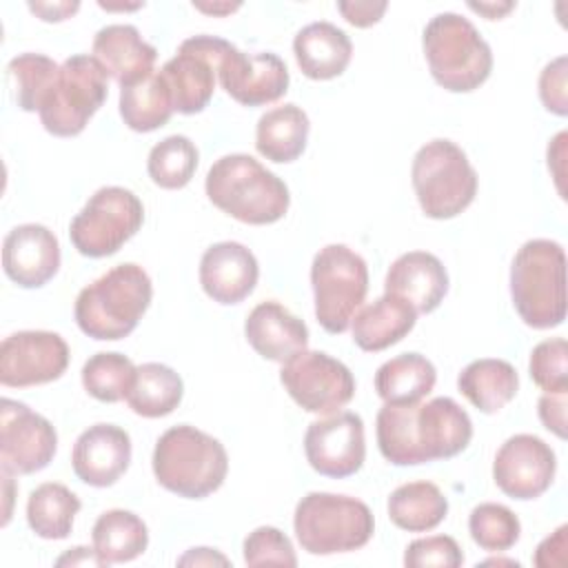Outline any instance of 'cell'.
<instances>
[{
	"label": "cell",
	"mask_w": 568,
	"mask_h": 568,
	"mask_svg": "<svg viewBox=\"0 0 568 568\" xmlns=\"http://www.w3.org/2000/svg\"><path fill=\"white\" fill-rule=\"evenodd\" d=\"M293 53L306 78L333 80L346 71L353 55V42L337 24L320 20L295 33Z\"/></svg>",
	"instance_id": "25"
},
{
	"label": "cell",
	"mask_w": 568,
	"mask_h": 568,
	"mask_svg": "<svg viewBox=\"0 0 568 568\" xmlns=\"http://www.w3.org/2000/svg\"><path fill=\"white\" fill-rule=\"evenodd\" d=\"M468 7L481 16H486L488 20H499L501 16H506L510 9H515V2H504V4H495V2H468Z\"/></svg>",
	"instance_id": "49"
},
{
	"label": "cell",
	"mask_w": 568,
	"mask_h": 568,
	"mask_svg": "<svg viewBox=\"0 0 568 568\" xmlns=\"http://www.w3.org/2000/svg\"><path fill=\"white\" fill-rule=\"evenodd\" d=\"M180 566H213V564H222L229 566V559L211 548H191L184 557L178 559Z\"/></svg>",
	"instance_id": "47"
},
{
	"label": "cell",
	"mask_w": 568,
	"mask_h": 568,
	"mask_svg": "<svg viewBox=\"0 0 568 568\" xmlns=\"http://www.w3.org/2000/svg\"><path fill=\"white\" fill-rule=\"evenodd\" d=\"M226 473L224 446L195 426H173L155 442L153 475L162 488L178 497L204 499L224 484Z\"/></svg>",
	"instance_id": "4"
},
{
	"label": "cell",
	"mask_w": 568,
	"mask_h": 568,
	"mask_svg": "<svg viewBox=\"0 0 568 568\" xmlns=\"http://www.w3.org/2000/svg\"><path fill=\"white\" fill-rule=\"evenodd\" d=\"M58 450L53 424L27 404L0 402V462L9 475H31L47 468Z\"/></svg>",
	"instance_id": "14"
},
{
	"label": "cell",
	"mask_w": 568,
	"mask_h": 568,
	"mask_svg": "<svg viewBox=\"0 0 568 568\" xmlns=\"http://www.w3.org/2000/svg\"><path fill=\"white\" fill-rule=\"evenodd\" d=\"M384 288L406 300L417 313H433L448 293V273L437 255L408 251L388 266Z\"/></svg>",
	"instance_id": "23"
},
{
	"label": "cell",
	"mask_w": 568,
	"mask_h": 568,
	"mask_svg": "<svg viewBox=\"0 0 568 568\" xmlns=\"http://www.w3.org/2000/svg\"><path fill=\"white\" fill-rule=\"evenodd\" d=\"M448 513V499L433 481H408L388 497L390 521L408 532H428L437 528Z\"/></svg>",
	"instance_id": "32"
},
{
	"label": "cell",
	"mask_w": 568,
	"mask_h": 568,
	"mask_svg": "<svg viewBox=\"0 0 568 568\" xmlns=\"http://www.w3.org/2000/svg\"><path fill=\"white\" fill-rule=\"evenodd\" d=\"M246 566H297L291 539L273 526H260L244 539Z\"/></svg>",
	"instance_id": "40"
},
{
	"label": "cell",
	"mask_w": 568,
	"mask_h": 568,
	"mask_svg": "<svg viewBox=\"0 0 568 568\" xmlns=\"http://www.w3.org/2000/svg\"><path fill=\"white\" fill-rule=\"evenodd\" d=\"M464 564L459 544L448 535H433L415 539L406 546L404 566L408 568H457Z\"/></svg>",
	"instance_id": "41"
},
{
	"label": "cell",
	"mask_w": 568,
	"mask_h": 568,
	"mask_svg": "<svg viewBox=\"0 0 568 568\" xmlns=\"http://www.w3.org/2000/svg\"><path fill=\"white\" fill-rule=\"evenodd\" d=\"M417 322V311L402 297L384 293L375 302L359 308L351 322L353 342L366 351H384L404 339Z\"/></svg>",
	"instance_id": "26"
},
{
	"label": "cell",
	"mask_w": 568,
	"mask_h": 568,
	"mask_svg": "<svg viewBox=\"0 0 568 568\" xmlns=\"http://www.w3.org/2000/svg\"><path fill=\"white\" fill-rule=\"evenodd\" d=\"M566 532H568V526H559V528L555 530V535L546 537V539H544V541L537 546V552H535V564H537V566H541V568H544V561H546V557H548L550 552H552V555H557L559 564L564 566Z\"/></svg>",
	"instance_id": "46"
},
{
	"label": "cell",
	"mask_w": 568,
	"mask_h": 568,
	"mask_svg": "<svg viewBox=\"0 0 568 568\" xmlns=\"http://www.w3.org/2000/svg\"><path fill=\"white\" fill-rule=\"evenodd\" d=\"M410 180L422 211L433 220H450L466 211L477 195V173L462 146L437 138L419 146Z\"/></svg>",
	"instance_id": "8"
},
{
	"label": "cell",
	"mask_w": 568,
	"mask_h": 568,
	"mask_svg": "<svg viewBox=\"0 0 568 568\" xmlns=\"http://www.w3.org/2000/svg\"><path fill=\"white\" fill-rule=\"evenodd\" d=\"M64 564H71V566H78V564H93V566H104V561L98 557L95 548H84V546L71 548V552H67L64 557H60V559H58V566H64Z\"/></svg>",
	"instance_id": "48"
},
{
	"label": "cell",
	"mask_w": 568,
	"mask_h": 568,
	"mask_svg": "<svg viewBox=\"0 0 568 568\" xmlns=\"http://www.w3.org/2000/svg\"><path fill=\"white\" fill-rule=\"evenodd\" d=\"M98 557L109 564H124L140 557L149 546L146 524L131 510L113 508L102 513L91 530Z\"/></svg>",
	"instance_id": "30"
},
{
	"label": "cell",
	"mask_w": 568,
	"mask_h": 568,
	"mask_svg": "<svg viewBox=\"0 0 568 568\" xmlns=\"http://www.w3.org/2000/svg\"><path fill=\"white\" fill-rule=\"evenodd\" d=\"M435 382L433 362L419 353H402L375 373V390L384 404H417L433 390Z\"/></svg>",
	"instance_id": "29"
},
{
	"label": "cell",
	"mask_w": 568,
	"mask_h": 568,
	"mask_svg": "<svg viewBox=\"0 0 568 568\" xmlns=\"http://www.w3.org/2000/svg\"><path fill=\"white\" fill-rule=\"evenodd\" d=\"M209 200L244 224H273L288 211L286 184L248 153H229L213 162L204 182Z\"/></svg>",
	"instance_id": "3"
},
{
	"label": "cell",
	"mask_w": 568,
	"mask_h": 568,
	"mask_svg": "<svg viewBox=\"0 0 568 568\" xmlns=\"http://www.w3.org/2000/svg\"><path fill=\"white\" fill-rule=\"evenodd\" d=\"M184 395L182 377L166 364L146 362L135 368L133 384L126 393V404L135 415L155 419L171 415Z\"/></svg>",
	"instance_id": "31"
},
{
	"label": "cell",
	"mask_w": 568,
	"mask_h": 568,
	"mask_svg": "<svg viewBox=\"0 0 568 568\" xmlns=\"http://www.w3.org/2000/svg\"><path fill=\"white\" fill-rule=\"evenodd\" d=\"M468 530L479 548L488 552H504L517 544L521 524L510 508L486 501L470 510Z\"/></svg>",
	"instance_id": "38"
},
{
	"label": "cell",
	"mask_w": 568,
	"mask_h": 568,
	"mask_svg": "<svg viewBox=\"0 0 568 568\" xmlns=\"http://www.w3.org/2000/svg\"><path fill=\"white\" fill-rule=\"evenodd\" d=\"M386 2H337V11L342 13V18L353 24V27H371L375 22L382 20L384 11H386Z\"/></svg>",
	"instance_id": "44"
},
{
	"label": "cell",
	"mask_w": 568,
	"mask_h": 568,
	"mask_svg": "<svg viewBox=\"0 0 568 568\" xmlns=\"http://www.w3.org/2000/svg\"><path fill=\"white\" fill-rule=\"evenodd\" d=\"M144 222L140 197L124 186L98 189L69 224L71 244L84 257L118 253Z\"/></svg>",
	"instance_id": "11"
},
{
	"label": "cell",
	"mask_w": 568,
	"mask_h": 568,
	"mask_svg": "<svg viewBox=\"0 0 568 568\" xmlns=\"http://www.w3.org/2000/svg\"><path fill=\"white\" fill-rule=\"evenodd\" d=\"M69 366V346L53 331H18L0 344V384L27 388L62 377Z\"/></svg>",
	"instance_id": "15"
},
{
	"label": "cell",
	"mask_w": 568,
	"mask_h": 568,
	"mask_svg": "<svg viewBox=\"0 0 568 568\" xmlns=\"http://www.w3.org/2000/svg\"><path fill=\"white\" fill-rule=\"evenodd\" d=\"M539 98L544 106L555 115L568 113V95H566V55L548 62L539 75Z\"/></svg>",
	"instance_id": "42"
},
{
	"label": "cell",
	"mask_w": 568,
	"mask_h": 568,
	"mask_svg": "<svg viewBox=\"0 0 568 568\" xmlns=\"http://www.w3.org/2000/svg\"><path fill=\"white\" fill-rule=\"evenodd\" d=\"M459 393L481 413L501 410L519 388V375L506 359H475L457 377Z\"/></svg>",
	"instance_id": "28"
},
{
	"label": "cell",
	"mask_w": 568,
	"mask_h": 568,
	"mask_svg": "<svg viewBox=\"0 0 568 568\" xmlns=\"http://www.w3.org/2000/svg\"><path fill=\"white\" fill-rule=\"evenodd\" d=\"M528 371L532 382L546 393H568V344L564 337L539 342L530 351Z\"/></svg>",
	"instance_id": "39"
},
{
	"label": "cell",
	"mask_w": 568,
	"mask_h": 568,
	"mask_svg": "<svg viewBox=\"0 0 568 568\" xmlns=\"http://www.w3.org/2000/svg\"><path fill=\"white\" fill-rule=\"evenodd\" d=\"M295 537L311 555L351 552L366 546L375 530L371 508L348 495L308 493L293 515Z\"/></svg>",
	"instance_id": "7"
},
{
	"label": "cell",
	"mask_w": 568,
	"mask_h": 568,
	"mask_svg": "<svg viewBox=\"0 0 568 568\" xmlns=\"http://www.w3.org/2000/svg\"><path fill=\"white\" fill-rule=\"evenodd\" d=\"M135 368L138 366L122 353H95L82 366V386L98 402L115 404L126 399Z\"/></svg>",
	"instance_id": "36"
},
{
	"label": "cell",
	"mask_w": 568,
	"mask_h": 568,
	"mask_svg": "<svg viewBox=\"0 0 568 568\" xmlns=\"http://www.w3.org/2000/svg\"><path fill=\"white\" fill-rule=\"evenodd\" d=\"M29 9L44 22H62L80 9V2H29Z\"/></svg>",
	"instance_id": "45"
},
{
	"label": "cell",
	"mask_w": 568,
	"mask_h": 568,
	"mask_svg": "<svg viewBox=\"0 0 568 568\" xmlns=\"http://www.w3.org/2000/svg\"><path fill=\"white\" fill-rule=\"evenodd\" d=\"M106 78L109 73L93 55L78 53L67 58L40 104L42 126L58 138L82 133L109 95Z\"/></svg>",
	"instance_id": "9"
},
{
	"label": "cell",
	"mask_w": 568,
	"mask_h": 568,
	"mask_svg": "<svg viewBox=\"0 0 568 568\" xmlns=\"http://www.w3.org/2000/svg\"><path fill=\"white\" fill-rule=\"evenodd\" d=\"M131 437L115 424H93L80 433L71 450V466L80 481L106 488L129 468Z\"/></svg>",
	"instance_id": "20"
},
{
	"label": "cell",
	"mask_w": 568,
	"mask_h": 568,
	"mask_svg": "<svg viewBox=\"0 0 568 568\" xmlns=\"http://www.w3.org/2000/svg\"><path fill=\"white\" fill-rule=\"evenodd\" d=\"M510 297L524 324L555 328L566 320V253L555 240H528L510 264Z\"/></svg>",
	"instance_id": "5"
},
{
	"label": "cell",
	"mask_w": 568,
	"mask_h": 568,
	"mask_svg": "<svg viewBox=\"0 0 568 568\" xmlns=\"http://www.w3.org/2000/svg\"><path fill=\"white\" fill-rule=\"evenodd\" d=\"M375 426L379 453L395 466L455 457L473 437L468 413L450 397L426 404H384Z\"/></svg>",
	"instance_id": "1"
},
{
	"label": "cell",
	"mask_w": 568,
	"mask_h": 568,
	"mask_svg": "<svg viewBox=\"0 0 568 568\" xmlns=\"http://www.w3.org/2000/svg\"><path fill=\"white\" fill-rule=\"evenodd\" d=\"M555 450L541 437L528 433L508 437L493 462L497 488L521 501L544 495L555 479Z\"/></svg>",
	"instance_id": "17"
},
{
	"label": "cell",
	"mask_w": 568,
	"mask_h": 568,
	"mask_svg": "<svg viewBox=\"0 0 568 568\" xmlns=\"http://www.w3.org/2000/svg\"><path fill=\"white\" fill-rule=\"evenodd\" d=\"M171 93L158 71L120 89V115L131 131L149 133L164 126L173 115Z\"/></svg>",
	"instance_id": "33"
},
{
	"label": "cell",
	"mask_w": 568,
	"mask_h": 568,
	"mask_svg": "<svg viewBox=\"0 0 568 568\" xmlns=\"http://www.w3.org/2000/svg\"><path fill=\"white\" fill-rule=\"evenodd\" d=\"M60 64L42 53H20L7 64L13 102L22 111H40V104Z\"/></svg>",
	"instance_id": "37"
},
{
	"label": "cell",
	"mask_w": 568,
	"mask_h": 568,
	"mask_svg": "<svg viewBox=\"0 0 568 568\" xmlns=\"http://www.w3.org/2000/svg\"><path fill=\"white\" fill-rule=\"evenodd\" d=\"M217 80L244 106L277 102L288 91V69L280 55L271 51L244 53L231 42L217 60Z\"/></svg>",
	"instance_id": "18"
},
{
	"label": "cell",
	"mask_w": 568,
	"mask_h": 568,
	"mask_svg": "<svg viewBox=\"0 0 568 568\" xmlns=\"http://www.w3.org/2000/svg\"><path fill=\"white\" fill-rule=\"evenodd\" d=\"M2 268L22 288L44 286L60 268V244L42 224L13 226L2 242Z\"/></svg>",
	"instance_id": "19"
},
{
	"label": "cell",
	"mask_w": 568,
	"mask_h": 568,
	"mask_svg": "<svg viewBox=\"0 0 568 568\" xmlns=\"http://www.w3.org/2000/svg\"><path fill=\"white\" fill-rule=\"evenodd\" d=\"M280 382L306 413L331 415L355 395V377L346 364L322 351H302L280 371Z\"/></svg>",
	"instance_id": "12"
},
{
	"label": "cell",
	"mask_w": 568,
	"mask_h": 568,
	"mask_svg": "<svg viewBox=\"0 0 568 568\" xmlns=\"http://www.w3.org/2000/svg\"><path fill=\"white\" fill-rule=\"evenodd\" d=\"M195 9L204 11V13H213V16H224V13H233L235 9H240V2H213V4H204V2H193Z\"/></svg>",
	"instance_id": "50"
},
{
	"label": "cell",
	"mask_w": 568,
	"mask_h": 568,
	"mask_svg": "<svg viewBox=\"0 0 568 568\" xmlns=\"http://www.w3.org/2000/svg\"><path fill=\"white\" fill-rule=\"evenodd\" d=\"M424 55L433 80L450 93L479 89L493 71V51L477 27L453 11L437 13L424 29Z\"/></svg>",
	"instance_id": "6"
},
{
	"label": "cell",
	"mask_w": 568,
	"mask_h": 568,
	"mask_svg": "<svg viewBox=\"0 0 568 568\" xmlns=\"http://www.w3.org/2000/svg\"><path fill=\"white\" fill-rule=\"evenodd\" d=\"M260 277L255 255L240 242L211 244L200 260V284L217 304H240Z\"/></svg>",
	"instance_id": "21"
},
{
	"label": "cell",
	"mask_w": 568,
	"mask_h": 568,
	"mask_svg": "<svg viewBox=\"0 0 568 568\" xmlns=\"http://www.w3.org/2000/svg\"><path fill=\"white\" fill-rule=\"evenodd\" d=\"M311 122L302 106L288 102L266 111L255 126V149L262 158L286 164L297 160L308 140Z\"/></svg>",
	"instance_id": "27"
},
{
	"label": "cell",
	"mask_w": 568,
	"mask_h": 568,
	"mask_svg": "<svg viewBox=\"0 0 568 568\" xmlns=\"http://www.w3.org/2000/svg\"><path fill=\"white\" fill-rule=\"evenodd\" d=\"M80 499L64 484L47 481L31 490L27 501L29 528L42 539H64L80 513Z\"/></svg>",
	"instance_id": "34"
},
{
	"label": "cell",
	"mask_w": 568,
	"mask_h": 568,
	"mask_svg": "<svg viewBox=\"0 0 568 568\" xmlns=\"http://www.w3.org/2000/svg\"><path fill=\"white\" fill-rule=\"evenodd\" d=\"M197 146L186 135H169L158 142L146 160V171L160 189H182L197 169Z\"/></svg>",
	"instance_id": "35"
},
{
	"label": "cell",
	"mask_w": 568,
	"mask_h": 568,
	"mask_svg": "<svg viewBox=\"0 0 568 568\" xmlns=\"http://www.w3.org/2000/svg\"><path fill=\"white\" fill-rule=\"evenodd\" d=\"M246 342L257 355L286 364L308 346L306 324L275 300L260 302L244 322Z\"/></svg>",
	"instance_id": "22"
},
{
	"label": "cell",
	"mask_w": 568,
	"mask_h": 568,
	"mask_svg": "<svg viewBox=\"0 0 568 568\" xmlns=\"http://www.w3.org/2000/svg\"><path fill=\"white\" fill-rule=\"evenodd\" d=\"M151 297L149 273L133 262L118 264L78 293L73 306L75 324L93 339H122L135 331Z\"/></svg>",
	"instance_id": "2"
},
{
	"label": "cell",
	"mask_w": 568,
	"mask_h": 568,
	"mask_svg": "<svg viewBox=\"0 0 568 568\" xmlns=\"http://www.w3.org/2000/svg\"><path fill=\"white\" fill-rule=\"evenodd\" d=\"M93 58L122 89L153 73L158 51L133 24H106L93 38Z\"/></svg>",
	"instance_id": "24"
},
{
	"label": "cell",
	"mask_w": 568,
	"mask_h": 568,
	"mask_svg": "<svg viewBox=\"0 0 568 568\" xmlns=\"http://www.w3.org/2000/svg\"><path fill=\"white\" fill-rule=\"evenodd\" d=\"M226 44L229 40L217 36H193L186 38L178 53L162 64L158 73L162 75L178 113L193 115L209 106L215 91L217 60Z\"/></svg>",
	"instance_id": "13"
},
{
	"label": "cell",
	"mask_w": 568,
	"mask_h": 568,
	"mask_svg": "<svg viewBox=\"0 0 568 568\" xmlns=\"http://www.w3.org/2000/svg\"><path fill=\"white\" fill-rule=\"evenodd\" d=\"M304 453L311 468L324 477L344 479L355 475L366 459L362 417L344 410L315 419L306 428Z\"/></svg>",
	"instance_id": "16"
},
{
	"label": "cell",
	"mask_w": 568,
	"mask_h": 568,
	"mask_svg": "<svg viewBox=\"0 0 568 568\" xmlns=\"http://www.w3.org/2000/svg\"><path fill=\"white\" fill-rule=\"evenodd\" d=\"M315 317L326 333H344L368 293V266L346 244H326L311 264Z\"/></svg>",
	"instance_id": "10"
},
{
	"label": "cell",
	"mask_w": 568,
	"mask_h": 568,
	"mask_svg": "<svg viewBox=\"0 0 568 568\" xmlns=\"http://www.w3.org/2000/svg\"><path fill=\"white\" fill-rule=\"evenodd\" d=\"M539 419L557 437H566V393H544L539 397Z\"/></svg>",
	"instance_id": "43"
}]
</instances>
